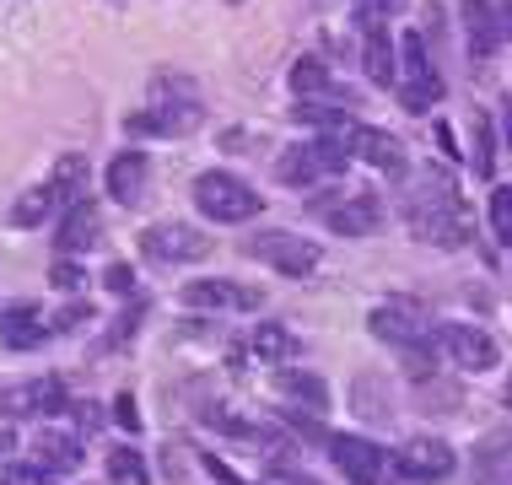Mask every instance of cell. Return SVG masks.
Listing matches in <instances>:
<instances>
[{"label":"cell","instance_id":"cell-18","mask_svg":"<svg viewBox=\"0 0 512 485\" xmlns=\"http://www.w3.org/2000/svg\"><path fill=\"white\" fill-rule=\"evenodd\" d=\"M146 184H151V157H146V151H119V157L108 162V200L141 205Z\"/></svg>","mask_w":512,"mask_h":485},{"label":"cell","instance_id":"cell-26","mask_svg":"<svg viewBox=\"0 0 512 485\" xmlns=\"http://www.w3.org/2000/svg\"><path fill=\"white\" fill-rule=\"evenodd\" d=\"M108 480L114 485H151V469L135 448H114L108 453Z\"/></svg>","mask_w":512,"mask_h":485},{"label":"cell","instance_id":"cell-3","mask_svg":"<svg viewBox=\"0 0 512 485\" xmlns=\"http://www.w3.org/2000/svg\"><path fill=\"white\" fill-rule=\"evenodd\" d=\"M87 184H92V162L81 157V151H65L44 184H33L17 205H11V227L33 232V227H44V221H54V216L76 211V205L87 200Z\"/></svg>","mask_w":512,"mask_h":485},{"label":"cell","instance_id":"cell-20","mask_svg":"<svg viewBox=\"0 0 512 485\" xmlns=\"http://www.w3.org/2000/svg\"><path fill=\"white\" fill-rule=\"evenodd\" d=\"M292 92L308 97V103H340V108H351V92H340V81L329 76V65L318 60V54H302V60L292 65Z\"/></svg>","mask_w":512,"mask_h":485},{"label":"cell","instance_id":"cell-7","mask_svg":"<svg viewBox=\"0 0 512 485\" xmlns=\"http://www.w3.org/2000/svg\"><path fill=\"white\" fill-rule=\"evenodd\" d=\"M248 259H265L270 270L281 275H313L318 265H324V248H318L313 238H297V232H254V238L243 243Z\"/></svg>","mask_w":512,"mask_h":485},{"label":"cell","instance_id":"cell-1","mask_svg":"<svg viewBox=\"0 0 512 485\" xmlns=\"http://www.w3.org/2000/svg\"><path fill=\"white\" fill-rule=\"evenodd\" d=\"M399 205H405V221L421 243H437V248L469 243V205L448 173H421L415 184H405Z\"/></svg>","mask_w":512,"mask_h":485},{"label":"cell","instance_id":"cell-16","mask_svg":"<svg viewBox=\"0 0 512 485\" xmlns=\"http://www.w3.org/2000/svg\"><path fill=\"white\" fill-rule=\"evenodd\" d=\"M65 405H71V399H65L60 378H27V383L0 388V415H54Z\"/></svg>","mask_w":512,"mask_h":485},{"label":"cell","instance_id":"cell-17","mask_svg":"<svg viewBox=\"0 0 512 485\" xmlns=\"http://www.w3.org/2000/svg\"><path fill=\"white\" fill-rule=\"evenodd\" d=\"M54 335V318L38 308V302H11L6 313H0V345H11V351H33V345H44Z\"/></svg>","mask_w":512,"mask_h":485},{"label":"cell","instance_id":"cell-28","mask_svg":"<svg viewBox=\"0 0 512 485\" xmlns=\"http://www.w3.org/2000/svg\"><path fill=\"white\" fill-rule=\"evenodd\" d=\"M351 11H356V27H389L405 11V0H351Z\"/></svg>","mask_w":512,"mask_h":485},{"label":"cell","instance_id":"cell-9","mask_svg":"<svg viewBox=\"0 0 512 485\" xmlns=\"http://www.w3.org/2000/svg\"><path fill=\"white\" fill-rule=\"evenodd\" d=\"M178 302L195 313H254L265 302L259 286H238V281H189L178 291Z\"/></svg>","mask_w":512,"mask_h":485},{"label":"cell","instance_id":"cell-33","mask_svg":"<svg viewBox=\"0 0 512 485\" xmlns=\"http://www.w3.org/2000/svg\"><path fill=\"white\" fill-rule=\"evenodd\" d=\"M114 415H119L124 426H130V432H135V426H141V410H135V399H130V394H119V405H114Z\"/></svg>","mask_w":512,"mask_h":485},{"label":"cell","instance_id":"cell-4","mask_svg":"<svg viewBox=\"0 0 512 485\" xmlns=\"http://www.w3.org/2000/svg\"><path fill=\"white\" fill-rule=\"evenodd\" d=\"M345 168H351V141H345V135H318V141H297L286 151V157L275 162V178H281L286 189H313L318 178L345 173Z\"/></svg>","mask_w":512,"mask_h":485},{"label":"cell","instance_id":"cell-27","mask_svg":"<svg viewBox=\"0 0 512 485\" xmlns=\"http://www.w3.org/2000/svg\"><path fill=\"white\" fill-rule=\"evenodd\" d=\"M469 135H475V173L491 178L496 173V141H491V119L480 114V108L469 114Z\"/></svg>","mask_w":512,"mask_h":485},{"label":"cell","instance_id":"cell-25","mask_svg":"<svg viewBox=\"0 0 512 485\" xmlns=\"http://www.w3.org/2000/svg\"><path fill=\"white\" fill-rule=\"evenodd\" d=\"M275 388H281L286 399H297V405H308L313 415L329 410V383L313 378V372H281V378H275Z\"/></svg>","mask_w":512,"mask_h":485},{"label":"cell","instance_id":"cell-34","mask_svg":"<svg viewBox=\"0 0 512 485\" xmlns=\"http://www.w3.org/2000/svg\"><path fill=\"white\" fill-rule=\"evenodd\" d=\"M496 22H502V38H512V0H502V6H496Z\"/></svg>","mask_w":512,"mask_h":485},{"label":"cell","instance_id":"cell-12","mask_svg":"<svg viewBox=\"0 0 512 485\" xmlns=\"http://www.w3.org/2000/svg\"><path fill=\"white\" fill-rule=\"evenodd\" d=\"M340 238H367V232L383 227V200L378 194H345V200H318L313 205Z\"/></svg>","mask_w":512,"mask_h":485},{"label":"cell","instance_id":"cell-35","mask_svg":"<svg viewBox=\"0 0 512 485\" xmlns=\"http://www.w3.org/2000/svg\"><path fill=\"white\" fill-rule=\"evenodd\" d=\"M507 405H512V383H507Z\"/></svg>","mask_w":512,"mask_h":485},{"label":"cell","instance_id":"cell-5","mask_svg":"<svg viewBox=\"0 0 512 485\" xmlns=\"http://www.w3.org/2000/svg\"><path fill=\"white\" fill-rule=\"evenodd\" d=\"M399 103L410 108V114H426V108L442 103V76L432 65V54H426V38L421 33H399Z\"/></svg>","mask_w":512,"mask_h":485},{"label":"cell","instance_id":"cell-21","mask_svg":"<svg viewBox=\"0 0 512 485\" xmlns=\"http://www.w3.org/2000/svg\"><path fill=\"white\" fill-rule=\"evenodd\" d=\"M98 243H103V221H98V211H92L87 200H81L76 211H65V216H60L54 248H60L65 259H71V254H87V248H98Z\"/></svg>","mask_w":512,"mask_h":485},{"label":"cell","instance_id":"cell-24","mask_svg":"<svg viewBox=\"0 0 512 485\" xmlns=\"http://www.w3.org/2000/svg\"><path fill=\"white\" fill-rule=\"evenodd\" d=\"M248 351H254L265 367H286V362H297V356H302V345H297L292 329H281V324H259V329H254V340H248Z\"/></svg>","mask_w":512,"mask_h":485},{"label":"cell","instance_id":"cell-11","mask_svg":"<svg viewBox=\"0 0 512 485\" xmlns=\"http://www.w3.org/2000/svg\"><path fill=\"white\" fill-rule=\"evenodd\" d=\"M432 340L442 345V356H453L464 372H491L496 362H502L496 340L486 335V329H475V324H442V329H432Z\"/></svg>","mask_w":512,"mask_h":485},{"label":"cell","instance_id":"cell-8","mask_svg":"<svg viewBox=\"0 0 512 485\" xmlns=\"http://www.w3.org/2000/svg\"><path fill=\"white\" fill-rule=\"evenodd\" d=\"M141 254L157 265H195L211 254V232L189 227V221H151L141 232Z\"/></svg>","mask_w":512,"mask_h":485},{"label":"cell","instance_id":"cell-2","mask_svg":"<svg viewBox=\"0 0 512 485\" xmlns=\"http://www.w3.org/2000/svg\"><path fill=\"white\" fill-rule=\"evenodd\" d=\"M200 119H205V103H200L195 81L162 71V76H151L146 103L135 114H124V130L130 135H189V130H200Z\"/></svg>","mask_w":512,"mask_h":485},{"label":"cell","instance_id":"cell-13","mask_svg":"<svg viewBox=\"0 0 512 485\" xmlns=\"http://www.w3.org/2000/svg\"><path fill=\"white\" fill-rule=\"evenodd\" d=\"M394 469L405 480H415V485H437V480L453 475V448H448V442H437V437H410L405 448H399Z\"/></svg>","mask_w":512,"mask_h":485},{"label":"cell","instance_id":"cell-10","mask_svg":"<svg viewBox=\"0 0 512 485\" xmlns=\"http://www.w3.org/2000/svg\"><path fill=\"white\" fill-rule=\"evenodd\" d=\"M367 329L389 345H405V351L432 340V318L415 308V302H378V308L367 313Z\"/></svg>","mask_w":512,"mask_h":485},{"label":"cell","instance_id":"cell-14","mask_svg":"<svg viewBox=\"0 0 512 485\" xmlns=\"http://www.w3.org/2000/svg\"><path fill=\"white\" fill-rule=\"evenodd\" d=\"M345 141H351V162H367V168H378V173H389L399 178L410 168V157H405V146H399V135L389 130H367V124H351L345 130Z\"/></svg>","mask_w":512,"mask_h":485},{"label":"cell","instance_id":"cell-19","mask_svg":"<svg viewBox=\"0 0 512 485\" xmlns=\"http://www.w3.org/2000/svg\"><path fill=\"white\" fill-rule=\"evenodd\" d=\"M459 11H464V44H469V60H491L496 44H502L496 0H459Z\"/></svg>","mask_w":512,"mask_h":485},{"label":"cell","instance_id":"cell-6","mask_svg":"<svg viewBox=\"0 0 512 485\" xmlns=\"http://www.w3.org/2000/svg\"><path fill=\"white\" fill-rule=\"evenodd\" d=\"M195 205H200V216H211V221H254L265 211L259 189L243 184L238 173H200L195 178Z\"/></svg>","mask_w":512,"mask_h":485},{"label":"cell","instance_id":"cell-23","mask_svg":"<svg viewBox=\"0 0 512 485\" xmlns=\"http://www.w3.org/2000/svg\"><path fill=\"white\" fill-rule=\"evenodd\" d=\"M33 464L44 469V475H71L81 464V442L71 432H44L33 442Z\"/></svg>","mask_w":512,"mask_h":485},{"label":"cell","instance_id":"cell-15","mask_svg":"<svg viewBox=\"0 0 512 485\" xmlns=\"http://www.w3.org/2000/svg\"><path fill=\"white\" fill-rule=\"evenodd\" d=\"M329 459H335V469L351 485H378L383 469H389L383 448H378V442H367V437H329Z\"/></svg>","mask_w":512,"mask_h":485},{"label":"cell","instance_id":"cell-30","mask_svg":"<svg viewBox=\"0 0 512 485\" xmlns=\"http://www.w3.org/2000/svg\"><path fill=\"white\" fill-rule=\"evenodd\" d=\"M0 485H49L38 464H0Z\"/></svg>","mask_w":512,"mask_h":485},{"label":"cell","instance_id":"cell-29","mask_svg":"<svg viewBox=\"0 0 512 485\" xmlns=\"http://www.w3.org/2000/svg\"><path fill=\"white\" fill-rule=\"evenodd\" d=\"M491 232H496V243H512V184L491 194Z\"/></svg>","mask_w":512,"mask_h":485},{"label":"cell","instance_id":"cell-31","mask_svg":"<svg viewBox=\"0 0 512 485\" xmlns=\"http://www.w3.org/2000/svg\"><path fill=\"white\" fill-rule=\"evenodd\" d=\"M81 281H87V275H81V265H71V259L60 254V265H54V286H60V291H76Z\"/></svg>","mask_w":512,"mask_h":485},{"label":"cell","instance_id":"cell-22","mask_svg":"<svg viewBox=\"0 0 512 485\" xmlns=\"http://www.w3.org/2000/svg\"><path fill=\"white\" fill-rule=\"evenodd\" d=\"M362 71L378 81V87H389L399 76V49L389 44V27H362Z\"/></svg>","mask_w":512,"mask_h":485},{"label":"cell","instance_id":"cell-36","mask_svg":"<svg viewBox=\"0 0 512 485\" xmlns=\"http://www.w3.org/2000/svg\"><path fill=\"white\" fill-rule=\"evenodd\" d=\"M232 6H238V0H232Z\"/></svg>","mask_w":512,"mask_h":485},{"label":"cell","instance_id":"cell-32","mask_svg":"<svg viewBox=\"0 0 512 485\" xmlns=\"http://www.w3.org/2000/svg\"><path fill=\"white\" fill-rule=\"evenodd\" d=\"M130 286H135L130 265H108V291H119V297H124V291H130Z\"/></svg>","mask_w":512,"mask_h":485}]
</instances>
